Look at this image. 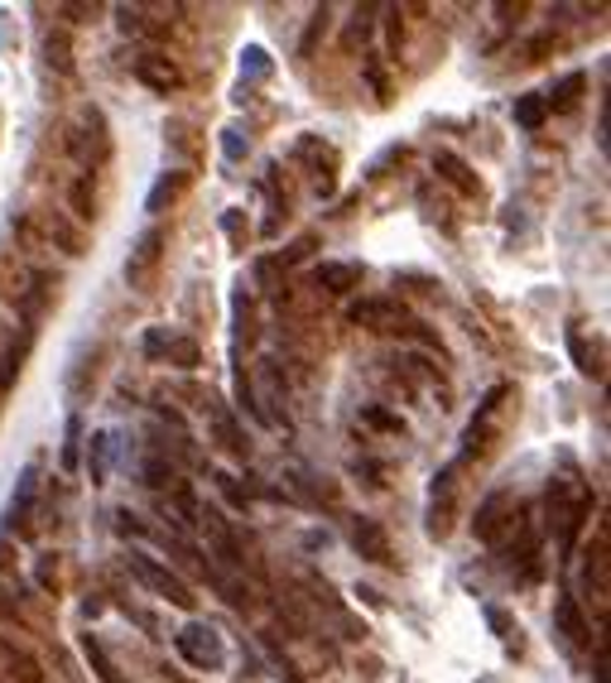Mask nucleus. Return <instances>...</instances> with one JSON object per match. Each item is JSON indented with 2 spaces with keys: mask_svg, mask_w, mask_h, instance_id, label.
Masks as SVG:
<instances>
[{
  "mask_svg": "<svg viewBox=\"0 0 611 683\" xmlns=\"http://www.w3.org/2000/svg\"><path fill=\"white\" fill-rule=\"evenodd\" d=\"M126 569H130V577H136V583H140L144 592L164 597L169 606H183V612L193 606V592H188V583H183L179 573H169L159 559H150V554H140V549H136V554L126 559Z\"/></svg>",
  "mask_w": 611,
  "mask_h": 683,
  "instance_id": "obj_1",
  "label": "nucleus"
},
{
  "mask_svg": "<svg viewBox=\"0 0 611 683\" xmlns=\"http://www.w3.org/2000/svg\"><path fill=\"white\" fill-rule=\"evenodd\" d=\"M173 650H179L193 670H208V674L227 664V645H222V635H217L208 621H188V626L173 635Z\"/></svg>",
  "mask_w": 611,
  "mask_h": 683,
  "instance_id": "obj_2",
  "label": "nucleus"
},
{
  "mask_svg": "<svg viewBox=\"0 0 611 683\" xmlns=\"http://www.w3.org/2000/svg\"><path fill=\"white\" fill-rule=\"evenodd\" d=\"M159 251H164V231L150 227V231H144V237L136 241V251H130V260H126V280L136 284V289L150 284V274H154V265H159Z\"/></svg>",
  "mask_w": 611,
  "mask_h": 683,
  "instance_id": "obj_3",
  "label": "nucleus"
},
{
  "mask_svg": "<svg viewBox=\"0 0 611 683\" xmlns=\"http://www.w3.org/2000/svg\"><path fill=\"white\" fill-rule=\"evenodd\" d=\"M505 515H515V505H511V496H505V491H497V496H491L482 511H477V520H472V530H477V540H487V544H497L501 534H505V525H511V520Z\"/></svg>",
  "mask_w": 611,
  "mask_h": 683,
  "instance_id": "obj_4",
  "label": "nucleus"
},
{
  "mask_svg": "<svg viewBox=\"0 0 611 683\" xmlns=\"http://www.w3.org/2000/svg\"><path fill=\"white\" fill-rule=\"evenodd\" d=\"M136 78H140L144 87H154V92H173V87L183 82V72L173 68L164 53H140V58H136Z\"/></svg>",
  "mask_w": 611,
  "mask_h": 683,
  "instance_id": "obj_5",
  "label": "nucleus"
},
{
  "mask_svg": "<svg viewBox=\"0 0 611 683\" xmlns=\"http://www.w3.org/2000/svg\"><path fill=\"white\" fill-rule=\"evenodd\" d=\"M352 544H357V554H361V559H371V563H390V540H385V530L375 525V520H367V515H357V520H352Z\"/></svg>",
  "mask_w": 611,
  "mask_h": 683,
  "instance_id": "obj_6",
  "label": "nucleus"
},
{
  "mask_svg": "<svg viewBox=\"0 0 611 683\" xmlns=\"http://www.w3.org/2000/svg\"><path fill=\"white\" fill-rule=\"evenodd\" d=\"M34 496H39V468L29 462V468L20 472V486H14V501H10V511H6V525H29V511H34Z\"/></svg>",
  "mask_w": 611,
  "mask_h": 683,
  "instance_id": "obj_7",
  "label": "nucleus"
},
{
  "mask_svg": "<svg viewBox=\"0 0 611 683\" xmlns=\"http://www.w3.org/2000/svg\"><path fill=\"white\" fill-rule=\"evenodd\" d=\"M188 173L183 169H169V173H159V183L150 188V198H144V212H164L169 202H179L183 193H188Z\"/></svg>",
  "mask_w": 611,
  "mask_h": 683,
  "instance_id": "obj_8",
  "label": "nucleus"
},
{
  "mask_svg": "<svg viewBox=\"0 0 611 683\" xmlns=\"http://www.w3.org/2000/svg\"><path fill=\"white\" fill-rule=\"evenodd\" d=\"M313 280L328 289V294H352L361 284V270L357 265H342V260H323V265L313 270Z\"/></svg>",
  "mask_w": 611,
  "mask_h": 683,
  "instance_id": "obj_9",
  "label": "nucleus"
},
{
  "mask_svg": "<svg viewBox=\"0 0 611 683\" xmlns=\"http://www.w3.org/2000/svg\"><path fill=\"white\" fill-rule=\"evenodd\" d=\"M111 458H116V433H111V429L92 433V443H87V472H92L97 486L111 476Z\"/></svg>",
  "mask_w": 611,
  "mask_h": 683,
  "instance_id": "obj_10",
  "label": "nucleus"
},
{
  "mask_svg": "<svg viewBox=\"0 0 611 683\" xmlns=\"http://www.w3.org/2000/svg\"><path fill=\"white\" fill-rule=\"evenodd\" d=\"M554 621H559V631L569 635L573 645H592V626L583 621V612H578V602H573V597H563V602L554 606Z\"/></svg>",
  "mask_w": 611,
  "mask_h": 683,
  "instance_id": "obj_11",
  "label": "nucleus"
},
{
  "mask_svg": "<svg viewBox=\"0 0 611 683\" xmlns=\"http://www.w3.org/2000/svg\"><path fill=\"white\" fill-rule=\"evenodd\" d=\"M212 439H217V443H222V448H227V453H231V458H246V453H251V443H246V433H241V424H237V419H231V414H222V410H217V414H212Z\"/></svg>",
  "mask_w": 611,
  "mask_h": 683,
  "instance_id": "obj_12",
  "label": "nucleus"
},
{
  "mask_svg": "<svg viewBox=\"0 0 611 683\" xmlns=\"http://www.w3.org/2000/svg\"><path fill=\"white\" fill-rule=\"evenodd\" d=\"M0 664L10 670V679H20V683H43V674H39V664L24 655V650H14L10 641H0Z\"/></svg>",
  "mask_w": 611,
  "mask_h": 683,
  "instance_id": "obj_13",
  "label": "nucleus"
},
{
  "mask_svg": "<svg viewBox=\"0 0 611 683\" xmlns=\"http://www.w3.org/2000/svg\"><path fill=\"white\" fill-rule=\"evenodd\" d=\"M82 655H87V664H92V674H97L101 683H121V674H116V664H111V655H107V645H101L97 635H82Z\"/></svg>",
  "mask_w": 611,
  "mask_h": 683,
  "instance_id": "obj_14",
  "label": "nucleus"
},
{
  "mask_svg": "<svg viewBox=\"0 0 611 683\" xmlns=\"http://www.w3.org/2000/svg\"><path fill=\"white\" fill-rule=\"evenodd\" d=\"M583 87H588V78L583 72H569V78H563L554 92L544 97V107H554V111H573L578 107V97H583Z\"/></svg>",
  "mask_w": 611,
  "mask_h": 683,
  "instance_id": "obj_15",
  "label": "nucleus"
},
{
  "mask_svg": "<svg viewBox=\"0 0 611 683\" xmlns=\"http://www.w3.org/2000/svg\"><path fill=\"white\" fill-rule=\"evenodd\" d=\"M433 169H439V173H443V179H448V183H453V188H458V193H477V179H472V169H468V164H462V159H458V154H439V159H433Z\"/></svg>",
  "mask_w": 611,
  "mask_h": 683,
  "instance_id": "obj_16",
  "label": "nucleus"
},
{
  "mask_svg": "<svg viewBox=\"0 0 611 683\" xmlns=\"http://www.w3.org/2000/svg\"><path fill=\"white\" fill-rule=\"evenodd\" d=\"M511 115H515V125L540 130V125H544V115H549V107H544V97H540V92H525V97H515Z\"/></svg>",
  "mask_w": 611,
  "mask_h": 683,
  "instance_id": "obj_17",
  "label": "nucleus"
},
{
  "mask_svg": "<svg viewBox=\"0 0 611 683\" xmlns=\"http://www.w3.org/2000/svg\"><path fill=\"white\" fill-rule=\"evenodd\" d=\"M352 323L390 332V323H395V303H357V309H352Z\"/></svg>",
  "mask_w": 611,
  "mask_h": 683,
  "instance_id": "obj_18",
  "label": "nucleus"
},
{
  "mask_svg": "<svg viewBox=\"0 0 611 683\" xmlns=\"http://www.w3.org/2000/svg\"><path fill=\"white\" fill-rule=\"evenodd\" d=\"M241 78H270V53L260 43H246L241 49Z\"/></svg>",
  "mask_w": 611,
  "mask_h": 683,
  "instance_id": "obj_19",
  "label": "nucleus"
},
{
  "mask_svg": "<svg viewBox=\"0 0 611 683\" xmlns=\"http://www.w3.org/2000/svg\"><path fill=\"white\" fill-rule=\"evenodd\" d=\"M164 356L173 361V366H198V342H188V338H169V346H164Z\"/></svg>",
  "mask_w": 611,
  "mask_h": 683,
  "instance_id": "obj_20",
  "label": "nucleus"
},
{
  "mask_svg": "<svg viewBox=\"0 0 611 683\" xmlns=\"http://www.w3.org/2000/svg\"><path fill=\"white\" fill-rule=\"evenodd\" d=\"M78 443H82V419L72 414V419H68V433H63V468H68V472L78 468Z\"/></svg>",
  "mask_w": 611,
  "mask_h": 683,
  "instance_id": "obj_21",
  "label": "nucleus"
},
{
  "mask_svg": "<svg viewBox=\"0 0 611 683\" xmlns=\"http://www.w3.org/2000/svg\"><path fill=\"white\" fill-rule=\"evenodd\" d=\"M24 352H29V328H24L20 346H10V356H6V371H0V390H10V381H14V375H20V361H24Z\"/></svg>",
  "mask_w": 611,
  "mask_h": 683,
  "instance_id": "obj_22",
  "label": "nucleus"
},
{
  "mask_svg": "<svg viewBox=\"0 0 611 683\" xmlns=\"http://www.w3.org/2000/svg\"><path fill=\"white\" fill-rule=\"evenodd\" d=\"M72 208H78L82 222H92V208H97V202H92V183H87V179L72 183Z\"/></svg>",
  "mask_w": 611,
  "mask_h": 683,
  "instance_id": "obj_23",
  "label": "nucleus"
},
{
  "mask_svg": "<svg viewBox=\"0 0 611 683\" xmlns=\"http://www.w3.org/2000/svg\"><path fill=\"white\" fill-rule=\"evenodd\" d=\"M169 482H173V468H169L164 458H150V462H144V486H169Z\"/></svg>",
  "mask_w": 611,
  "mask_h": 683,
  "instance_id": "obj_24",
  "label": "nucleus"
},
{
  "mask_svg": "<svg viewBox=\"0 0 611 683\" xmlns=\"http://www.w3.org/2000/svg\"><path fill=\"white\" fill-rule=\"evenodd\" d=\"M43 53H49V63H53V68H63V72L72 68V58H68V39H63V34H49Z\"/></svg>",
  "mask_w": 611,
  "mask_h": 683,
  "instance_id": "obj_25",
  "label": "nucleus"
},
{
  "mask_svg": "<svg viewBox=\"0 0 611 683\" xmlns=\"http://www.w3.org/2000/svg\"><path fill=\"white\" fill-rule=\"evenodd\" d=\"M323 29H328V6H323V10H313V24H309V34H303V43H299V53H303V58L313 53V43H318V34H323Z\"/></svg>",
  "mask_w": 611,
  "mask_h": 683,
  "instance_id": "obj_26",
  "label": "nucleus"
},
{
  "mask_svg": "<svg viewBox=\"0 0 611 683\" xmlns=\"http://www.w3.org/2000/svg\"><path fill=\"white\" fill-rule=\"evenodd\" d=\"M361 419H367V424H375V429H395V433L404 429V424H400V419H395V414H385V410H375V404H367V410H361Z\"/></svg>",
  "mask_w": 611,
  "mask_h": 683,
  "instance_id": "obj_27",
  "label": "nucleus"
},
{
  "mask_svg": "<svg viewBox=\"0 0 611 683\" xmlns=\"http://www.w3.org/2000/svg\"><path fill=\"white\" fill-rule=\"evenodd\" d=\"M222 150H227V159H246V144H241V130H222Z\"/></svg>",
  "mask_w": 611,
  "mask_h": 683,
  "instance_id": "obj_28",
  "label": "nucleus"
},
{
  "mask_svg": "<svg viewBox=\"0 0 611 683\" xmlns=\"http://www.w3.org/2000/svg\"><path fill=\"white\" fill-rule=\"evenodd\" d=\"M164 346H169V338H164V332H144V352H150V356H164Z\"/></svg>",
  "mask_w": 611,
  "mask_h": 683,
  "instance_id": "obj_29",
  "label": "nucleus"
},
{
  "mask_svg": "<svg viewBox=\"0 0 611 683\" xmlns=\"http://www.w3.org/2000/svg\"><path fill=\"white\" fill-rule=\"evenodd\" d=\"M487 621H491V626H497V631H501V635H511V621H505V616H501V612H487Z\"/></svg>",
  "mask_w": 611,
  "mask_h": 683,
  "instance_id": "obj_30",
  "label": "nucleus"
},
{
  "mask_svg": "<svg viewBox=\"0 0 611 683\" xmlns=\"http://www.w3.org/2000/svg\"><path fill=\"white\" fill-rule=\"evenodd\" d=\"M10 563H14V549H10V544H0V569H10Z\"/></svg>",
  "mask_w": 611,
  "mask_h": 683,
  "instance_id": "obj_31",
  "label": "nucleus"
},
{
  "mask_svg": "<svg viewBox=\"0 0 611 683\" xmlns=\"http://www.w3.org/2000/svg\"><path fill=\"white\" fill-rule=\"evenodd\" d=\"M0 597H6V592H0ZM0 616H10V602H0Z\"/></svg>",
  "mask_w": 611,
  "mask_h": 683,
  "instance_id": "obj_32",
  "label": "nucleus"
}]
</instances>
